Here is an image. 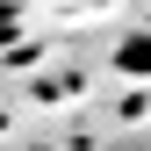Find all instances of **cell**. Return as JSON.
Instances as JSON below:
<instances>
[{
    "instance_id": "cell-2",
    "label": "cell",
    "mask_w": 151,
    "mask_h": 151,
    "mask_svg": "<svg viewBox=\"0 0 151 151\" xmlns=\"http://www.w3.org/2000/svg\"><path fill=\"white\" fill-rule=\"evenodd\" d=\"M14 36H22V14H14V7H0V50H7Z\"/></svg>"
},
{
    "instance_id": "cell-1",
    "label": "cell",
    "mask_w": 151,
    "mask_h": 151,
    "mask_svg": "<svg viewBox=\"0 0 151 151\" xmlns=\"http://www.w3.org/2000/svg\"><path fill=\"white\" fill-rule=\"evenodd\" d=\"M115 72H137V79L151 72V29H144V36H122V43H115Z\"/></svg>"
}]
</instances>
